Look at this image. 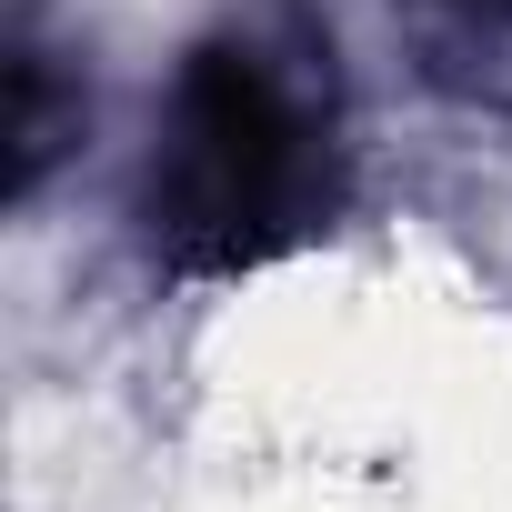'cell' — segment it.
I'll list each match as a JSON object with an SVG mask.
<instances>
[{
  "instance_id": "obj_1",
  "label": "cell",
  "mask_w": 512,
  "mask_h": 512,
  "mask_svg": "<svg viewBox=\"0 0 512 512\" xmlns=\"http://www.w3.org/2000/svg\"><path fill=\"white\" fill-rule=\"evenodd\" d=\"M342 201H352V141H342L332 31L302 0L211 21L151 111L131 191L141 251L171 282H241L322 241Z\"/></svg>"
},
{
  "instance_id": "obj_2",
  "label": "cell",
  "mask_w": 512,
  "mask_h": 512,
  "mask_svg": "<svg viewBox=\"0 0 512 512\" xmlns=\"http://www.w3.org/2000/svg\"><path fill=\"white\" fill-rule=\"evenodd\" d=\"M392 31L452 111L512 121V0H392Z\"/></svg>"
},
{
  "instance_id": "obj_3",
  "label": "cell",
  "mask_w": 512,
  "mask_h": 512,
  "mask_svg": "<svg viewBox=\"0 0 512 512\" xmlns=\"http://www.w3.org/2000/svg\"><path fill=\"white\" fill-rule=\"evenodd\" d=\"M81 121H91L81 71H61V51L21 21V41H11V201H41V181L61 171Z\"/></svg>"
}]
</instances>
